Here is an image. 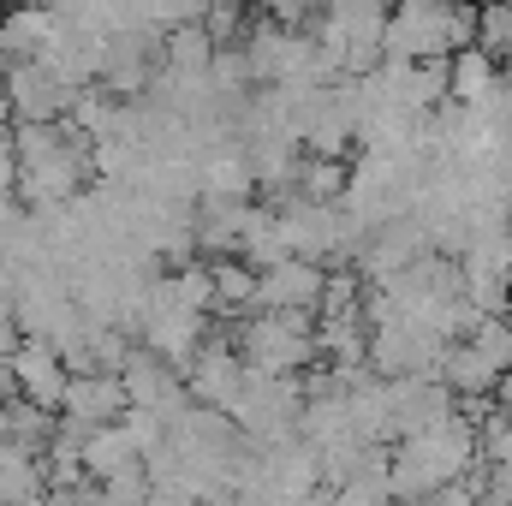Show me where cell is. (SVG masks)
<instances>
[{
  "label": "cell",
  "mask_w": 512,
  "mask_h": 506,
  "mask_svg": "<svg viewBox=\"0 0 512 506\" xmlns=\"http://www.w3.org/2000/svg\"><path fill=\"white\" fill-rule=\"evenodd\" d=\"M215 310L221 316H251L256 292H262V274H256L245 256H215Z\"/></svg>",
  "instance_id": "4fadbf2b"
},
{
  "label": "cell",
  "mask_w": 512,
  "mask_h": 506,
  "mask_svg": "<svg viewBox=\"0 0 512 506\" xmlns=\"http://www.w3.org/2000/svg\"><path fill=\"white\" fill-rule=\"evenodd\" d=\"M131 459H143V453H137V441L126 435V423H102V429H90V441H84V471H90L96 483H108L114 471H126Z\"/></svg>",
  "instance_id": "5bb4252c"
},
{
  "label": "cell",
  "mask_w": 512,
  "mask_h": 506,
  "mask_svg": "<svg viewBox=\"0 0 512 506\" xmlns=\"http://www.w3.org/2000/svg\"><path fill=\"white\" fill-rule=\"evenodd\" d=\"M0 84H6V102H12V126H18V120H66L72 102H78V90H66L42 60L12 66Z\"/></svg>",
  "instance_id": "52a82bcc"
},
{
  "label": "cell",
  "mask_w": 512,
  "mask_h": 506,
  "mask_svg": "<svg viewBox=\"0 0 512 506\" xmlns=\"http://www.w3.org/2000/svg\"><path fill=\"white\" fill-rule=\"evenodd\" d=\"M387 411H393V441H405V435H423V429L447 423L459 411V393L441 376H399L387 381Z\"/></svg>",
  "instance_id": "8992f818"
},
{
  "label": "cell",
  "mask_w": 512,
  "mask_h": 506,
  "mask_svg": "<svg viewBox=\"0 0 512 506\" xmlns=\"http://www.w3.org/2000/svg\"><path fill=\"white\" fill-rule=\"evenodd\" d=\"M256 18H274V24H292V30H304L310 24V12H316V0H251Z\"/></svg>",
  "instance_id": "d6986e66"
},
{
  "label": "cell",
  "mask_w": 512,
  "mask_h": 506,
  "mask_svg": "<svg viewBox=\"0 0 512 506\" xmlns=\"http://www.w3.org/2000/svg\"><path fill=\"white\" fill-rule=\"evenodd\" d=\"M346 185H352V161H340V155H304L298 191H304L310 203H340Z\"/></svg>",
  "instance_id": "2e32d148"
},
{
  "label": "cell",
  "mask_w": 512,
  "mask_h": 506,
  "mask_svg": "<svg viewBox=\"0 0 512 506\" xmlns=\"http://www.w3.org/2000/svg\"><path fill=\"white\" fill-rule=\"evenodd\" d=\"M149 506H179V501H161V495H155V501H149Z\"/></svg>",
  "instance_id": "d4e9b609"
},
{
  "label": "cell",
  "mask_w": 512,
  "mask_h": 506,
  "mask_svg": "<svg viewBox=\"0 0 512 506\" xmlns=\"http://www.w3.org/2000/svg\"><path fill=\"white\" fill-rule=\"evenodd\" d=\"M215 0H143V24L149 30H179V24H203Z\"/></svg>",
  "instance_id": "ac0fdd59"
},
{
  "label": "cell",
  "mask_w": 512,
  "mask_h": 506,
  "mask_svg": "<svg viewBox=\"0 0 512 506\" xmlns=\"http://www.w3.org/2000/svg\"><path fill=\"white\" fill-rule=\"evenodd\" d=\"M477 48V6L465 0H399L387 18V54L399 60H453Z\"/></svg>",
  "instance_id": "7a4b0ae2"
},
{
  "label": "cell",
  "mask_w": 512,
  "mask_h": 506,
  "mask_svg": "<svg viewBox=\"0 0 512 506\" xmlns=\"http://www.w3.org/2000/svg\"><path fill=\"white\" fill-rule=\"evenodd\" d=\"M0 506H48V459L0 441Z\"/></svg>",
  "instance_id": "8fae6325"
},
{
  "label": "cell",
  "mask_w": 512,
  "mask_h": 506,
  "mask_svg": "<svg viewBox=\"0 0 512 506\" xmlns=\"http://www.w3.org/2000/svg\"><path fill=\"white\" fill-rule=\"evenodd\" d=\"M471 471H483V435L471 429L465 411H453L447 423L393 441L387 483H393V501H429L435 489H447V483H459Z\"/></svg>",
  "instance_id": "6da1fadb"
},
{
  "label": "cell",
  "mask_w": 512,
  "mask_h": 506,
  "mask_svg": "<svg viewBox=\"0 0 512 506\" xmlns=\"http://www.w3.org/2000/svg\"><path fill=\"white\" fill-rule=\"evenodd\" d=\"M233 346L262 376H304L316 364V310H251L239 316Z\"/></svg>",
  "instance_id": "3957f363"
},
{
  "label": "cell",
  "mask_w": 512,
  "mask_h": 506,
  "mask_svg": "<svg viewBox=\"0 0 512 506\" xmlns=\"http://www.w3.org/2000/svg\"><path fill=\"white\" fill-rule=\"evenodd\" d=\"M483 506H512V501H495V495H483Z\"/></svg>",
  "instance_id": "cb8c5ba5"
},
{
  "label": "cell",
  "mask_w": 512,
  "mask_h": 506,
  "mask_svg": "<svg viewBox=\"0 0 512 506\" xmlns=\"http://www.w3.org/2000/svg\"><path fill=\"white\" fill-rule=\"evenodd\" d=\"M245 376H251L245 352L233 346V334H221V340H203V352H197L191 370H185V387H191L197 405H215V411L233 417V405H239V393H245Z\"/></svg>",
  "instance_id": "5b68a950"
},
{
  "label": "cell",
  "mask_w": 512,
  "mask_h": 506,
  "mask_svg": "<svg viewBox=\"0 0 512 506\" xmlns=\"http://www.w3.org/2000/svg\"><path fill=\"white\" fill-rule=\"evenodd\" d=\"M328 274H334V268H322V262H310V256H280L274 268H262L256 310H322Z\"/></svg>",
  "instance_id": "ba28073f"
},
{
  "label": "cell",
  "mask_w": 512,
  "mask_h": 506,
  "mask_svg": "<svg viewBox=\"0 0 512 506\" xmlns=\"http://www.w3.org/2000/svg\"><path fill=\"white\" fill-rule=\"evenodd\" d=\"M417 506H483V483H477V471H471V477H459V483L435 489L429 501H417Z\"/></svg>",
  "instance_id": "ffe728a7"
},
{
  "label": "cell",
  "mask_w": 512,
  "mask_h": 506,
  "mask_svg": "<svg viewBox=\"0 0 512 506\" xmlns=\"http://www.w3.org/2000/svg\"><path fill=\"white\" fill-rule=\"evenodd\" d=\"M221 54V42L203 30V24H179L167 30V72H209Z\"/></svg>",
  "instance_id": "9a60e30c"
},
{
  "label": "cell",
  "mask_w": 512,
  "mask_h": 506,
  "mask_svg": "<svg viewBox=\"0 0 512 506\" xmlns=\"http://www.w3.org/2000/svg\"><path fill=\"white\" fill-rule=\"evenodd\" d=\"M441 381H447L459 399H495L501 370H495L471 340H453V346H447V358H441Z\"/></svg>",
  "instance_id": "7c38bea8"
},
{
  "label": "cell",
  "mask_w": 512,
  "mask_h": 506,
  "mask_svg": "<svg viewBox=\"0 0 512 506\" xmlns=\"http://www.w3.org/2000/svg\"><path fill=\"white\" fill-rule=\"evenodd\" d=\"M0 131H12V102H6V84H0Z\"/></svg>",
  "instance_id": "7402d4cb"
},
{
  "label": "cell",
  "mask_w": 512,
  "mask_h": 506,
  "mask_svg": "<svg viewBox=\"0 0 512 506\" xmlns=\"http://www.w3.org/2000/svg\"><path fill=\"white\" fill-rule=\"evenodd\" d=\"M501 84H507V66L489 48H459L447 60V102H459V108H489Z\"/></svg>",
  "instance_id": "30bf717a"
},
{
  "label": "cell",
  "mask_w": 512,
  "mask_h": 506,
  "mask_svg": "<svg viewBox=\"0 0 512 506\" xmlns=\"http://www.w3.org/2000/svg\"><path fill=\"white\" fill-rule=\"evenodd\" d=\"M66 381H72V370H66L54 340H18V352H12V364L0 376V393L6 399H30L42 411H60L66 405Z\"/></svg>",
  "instance_id": "277c9868"
},
{
  "label": "cell",
  "mask_w": 512,
  "mask_h": 506,
  "mask_svg": "<svg viewBox=\"0 0 512 506\" xmlns=\"http://www.w3.org/2000/svg\"><path fill=\"white\" fill-rule=\"evenodd\" d=\"M18 149H12V131H0V197H18Z\"/></svg>",
  "instance_id": "44dd1931"
},
{
  "label": "cell",
  "mask_w": 512,
  "mask_h": 506,
  "mask_svg": "<svg viewBox=\"0 0 512 506\" xmlns=\"http://www.w3.org/2000/svg\"><path fill=\"white\" fill-rule=\"evenodd\" d=\"M465 340H471V346L501 370V376H512V316H483Z\"/></svg>",
  "instance_id": "e0dca14e"
},
{
  "label": "cell",
  "mask_w": 512,
  "mask_h": 506,
  "mask_svg": "<svg viewBox=\"0 0 512 506\" xmlns=\"http://www.w3.org/2000/svg\"><path fill=\"white\" fill-rule=\"evenodd\" d=\"M126 411H131V393H126V381L114 376V370H90V376L66 381V405H60V417H78V423L102 429V423H120Z\"/></svg>",
  "instance_id": "9c48e42d"
},
{
  "label": "cell",
  "mask_w": 512,
  "mask_h": 506,
  "mask_svg": "<svg viewBox=\"0 0 512 506\" xmlns=\"http://www.w3.org/2000/svg\"><path fill=\"white\" fill-rule=\"evenodd\" d=\"M0 6H6V12H12V6H48V0H0Z\"/></svg>",
  "instance_id": "603a6c76"
}]
</instances>
